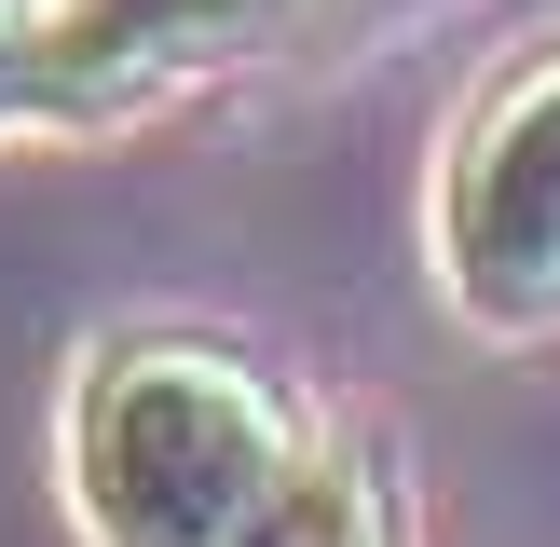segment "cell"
Instances as JSON below:
<instances>
[{
  "label": "cell",
  "instance_id": "cell-1",
  "mask_svg": "<svg viewBox=\"0 0 560 547\" xmlns=\"http://www.w3.org/2000/svg\"><path fill=\"white\" fill-rule=\"evenodd\" d=\"M301 465V410L260 356L137 328L96 342L69 383V507L96 547H233Z\"/></svg>",
  "mask_w": 560,
  "mask_h": 547
},
{
  "label": "cell",
  "instance_id": "cell-2",
  "mask_svg": "<svg viewBox=\"0 0 560 547\" xmlns=\"http://www.w3.org/2000/svg\"><path fill=\"white\" fill-rule=\"evenodd\" d=\"M438 274L479 328H560V42L465 109L438 178Z\"/></svg>",
  "mask_w": 560,
  "mask_h": 547
},
{
  "label": "cell",
  "instance_id": "cell-3",
  "mask_svg": "<svg viewBox=\"0 0 560 547\" xmlns=\"http://www.w3.org/2000/svg\"><path fill=\"white\" fill-rule=\"evenodd\" d=\"M315 14H342V0H42V82L55 109H109V96H151L164 69L288 42Z\"/></svg>",
  "mask_w": 560,
  "mask_h": 547
},
{
  "label": "cell",
  "instance_id": "cell-4",
  "mask_svg": "<svg viewBox=\"0 0 560 547\" xmlns=\"http://www.w3.org/2000/svg\"><path fill=\"white\" fill-rule=\"evenodd\" d=\"M233 547H397V520H383V479L355 452H301Z\"/></svg>",
  "mask_w": 560,
  "mask_h": 547
},
{
  "label": "cell",
  "instance_id": "cell-5",
  "mask_svg": "<svg viewBox=\"0 0 560 547\" xmlns=\"http://www.w3.org/2000/svg\"><path fill=\"white\" fill-rule=\"evenodd\" d=\"M27 109H55V82H42V14L0 0V124H27Z\"/></svg>",
  "mask_w": 560,
  "mask_h": 547
}]
</instances>
